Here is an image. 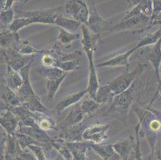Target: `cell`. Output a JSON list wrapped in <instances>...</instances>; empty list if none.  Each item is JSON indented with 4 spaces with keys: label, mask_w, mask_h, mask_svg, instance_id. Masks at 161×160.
<instances>
[{
    "label": "cell",
    "mask_w": 161,
    "mask_h": 160,
    "mask_svg": "<svg viewBox=\"0 0 161 160\" xmlns=\"http://www.w3.org/2000/svg\"><path fill=\"white\" fill-rule=\"evenodd\" d=\"M33 61L27 64L19 71L23 78V83L19 90L16 92L20 99L22 105L24 106L31 112L45 113L48 111V108H46L40 101V98L35 93L33 87L30 82V70Z\"/></svg>",
    "instance_id": "cell-1"
},
{
    "label": "cell",
    "mask_w": 161,
    "mask_h": 160,
    "mask_svg": "<svg viewBox=\"0 0 161 160\" xmlns=\"http://www.w3.org/2000/svg\"><path fill=\"white\" fill-rule=\"evenodd\" d=\"M136 83H133L131 87L126 91L115 95L112 99L111 107L102 114V115H112L116 118H124L128 114L130 107L134 101V91Z\"/></svg>",
    "instance_id": "cell-2"
},
{
    "label": "cell",
    "mask_w": 161,
    "mask_h": 160,
    "mask_svg": "<svg viewBox=\"0 0 161 160\" xmlns=\"http://www.w3.org/2000/svg\"><path fill=\"white\" fill-rule=\"evenodd\" d=\"M146 67L147 65L145 64L138 63L136 67L134 70L131 71L127 70L110 82L108 86L113 95L115 96L128 90L131 85L135 83V80L143 72Z\"/></svg>",
    "instance_id": "cell-3"
},
{
    "label": "cell",
    "mask_w": 161,
    "mask_h": 160,
    "mask_svg": "<svg viewBox=\"0 0 161 160\" xmlns=\"http://www.w3.org/2000/svg\"><path fill=\"white\" fill-rule=\"evenodd\" d=\"M151 18L143 14H138L127 19L120 20L118 24L112 26L111 31L131 30L134 35H140L151 28Z\"/></svg>",
    "instance_id": "cell-4"
},
{
    "label": "cell",
    "mask_w": 161,
    "mask_h": 160,
    "mask_svg": "<svg viewBox=\"0 0 161 160\" xmlns=\"http://www.w3.org/2000/svg\"><path fill=\"white\" fill-rule=\"evenodd\" d=\"M134 58L137 59H146L152 64L154 68L155 76L158 80H161L159 77V67L161 65V39L154 45L143 47L135 51ZM131 58L133 57L131 56Z\"/></svg>",
    "instance_id": "cell-5"
},
{
    "label": "cell",
    "mask_w": 161,
    "mask_h": 160,
    "mask_svg": "<svg viewBox=\"0 0 161 160\" xmlns=\"http://www.w3.org/2000/svg\"><path fill=\"white\" fill-rule=\"evenodd\" d=\"M61 7H55L50 9L35 10V11H17L15 18H28L33 20L34 23L54 24L57 16L61 14Z\"/></svg>",
    "instance_id": "cell-6"
},
{
    "label": "cell",
    "mask_w": 161,
    "mask_h": 160,
    "mask_svg": "<svg viewBox=\"0 0 161 160\" xmlns=\"http://www.w3.org/2000/svg\"><path fill=\"white\" fill-rule=\"evenodd\" d=\"M65 11L72 16L73 19L87 26L89 18V8L86 1L69 0L65 3Z\"/></svg>",
    "instance_id": "cell-7"
},
{
    "label": "cell",
    "mask_w": 161,
    "mask_h": 160,
    "mask_svg": "<svg viewBox=\"0 0 161 160\" xmlns=\"http://www.w3.org/2000/svg\"><path fill=\"white\" fill-rule=\"evenodd\" d=\"M89 8V18L87 26L95 34L110 30L112 26L111 22L104 20L99 14L95 1H90L87 3Z\"/></svg>",
    "instance_id": "cell-8"
},
{
    "label": "cell",
    "mask_w": 161,
    "mask_h": 160,
    "mask_svg": "<svg viewBox=\"0 0 161 160\" xmlns=\"http://www.w3.org/2000/svg\"><path fill=\"white\" fill-rule=\"evenodd\" d=\"M3 57L5 60L7 65L10 66L14 70L19 72L24 67L33 61L34 57L23 55L14 48L3 50Z\"/></svg>",
    "instance_id": "cell-9"
},
{
    "label": "cell",
    "mask_w": 161,
    "mask_h": 160,
    "mask_svg": "<svg viewBox=\"0 0 161 160\" xmlns=\"http://www.w3.org/2000/svg\"><path fill=\"white\" fill-rule=\"evenodd\" d=\"M108 124H93L85 129L83 135V139L95 144H100L108 137Z\"/></svg>",
    "instance_id": "cell-10"
},
{
    "label": "cell",
    "mask_w": 161,
    "mask_h": 160,
    "mask_svg": "<svg viewBox=\"0 0 161 160\" xmlns=\"http://www.w3.org/2000/svg\"><path fill=\"white\" fill-rule=\"evenodd\" d=\"M84 52L86 53V55L87 57L89 63V78H88V84L87 86V95L94 99L95 95H96V91H97L98 88L99 87V81H98V75L96 72V66L94 64V52L95 51L93 48L87 47L83 48Z\"/></svg>",
    "instance_id": "cell-11"
},
{
    "label": "cell",
    "mask_w": 161,
    "mask_h": 160,
    "mask_svg": "<svg viewBox=\"0 0 161 160\" xmlns=\"http://www.w3.org/2000/svg\"><path fill=\"white\" fill-rule=\"evenodd\" d=\"M22 102L17 94L10 89L6 82L0 83V109L5 111H10L12 108L21 106Z\"/></svg>",
    "instance_id": "cell-12"
},
{
    "label": "cell",
    "mask_w": 161,
    "mask_h": 160,
    "mask_svg": "<svg viewBox=\"0 0 161 160\" xmlns=\"http://www.w3.org/2000/svg\"><path fill=\"white\" fill-rule=\"evenodd\" d=\"M64 146L69 150L72 155V160H87L86 152L91 147L90 142H66L62 140Z\"/></svg>",
    "instance_id": "cell-13"
},
{
    "label": "cell",
    "mask_w": 161,
    "mask_h": 160,
    "mask_svg": "<svg viewBox=\"0 0 161 160\" xmlns=\"http://www.w3.org/2000/svg\"><path fill=\"white\" fill-rule=\"evenodd\" d=\"M135 142L133 136L130 135L128 138L118 141L116 143H113L114 150L115 153L119 156L121 160H129L130 155L133 151L134 154Z\"/></svg>",
    "instance_id": "cell-14"
},
{
    "label": "cell",
    "mask_w": 161,
    "mask_h": 160,
    "mask_svg": "<svg viewBox=\"0 0 161 160\" xmlns=\"http://www.w3.org/2000/svg\"><path fill=\"white\" fill-rule=\"evenodd\" d=\"M86 117L83 111H81L80 103L78 105L73 106L69 114H67L65 120L58 126V130H63L72 126L77 125L81 123L83 120L85 119Z\"/></svg>",
    "instance_id": "cell-15"
},
{
    "label": "cell",
    "mask_w": 161,
    "mask_h": 160,
    "mask_svg": "<svg viewBox=\"0 0 161 160\" xmlns=\"http://www.w3.org/2000/svg\"><path fill=\"white\" fill-rule=\"evenodd\" d=\"M85 129L82 123L72 126L63 130H59L60 133L58 139L66 142H82L83 140V135Z\"/></svg>",
    "instance_id": "cell-16"
},
{
    "label": "cell",
    "mask_w": 161,
    "mask_h": 160,
    "mask_svg": "<svg viewBox=\"0 0 161 160\" xmlns=\"http://www.w3.org/2000/svg\"><path fill=\"white\" fill-rule=\"evenodd\" d=\"M19 124V119L11 111H7L0 116V126L5 130L7 135H14Z\"/></svg>",
    "instance_id": "cell-17"
},
{
    "label": "cell",
    "mask_w": 161,
    "mask_h": 160,
    "mask_svg": "<svg viewBox=\"0 0 161 160\" xmlns=\"http://www.w3.org/2000/svg\"><path fill=\"white\" fill-rule=\"evenodd\" d=\"M135 48L126 51L123 54L116 55L113 58H110L107 61L103 62L102 63H99L96 66V67H126L127 68L129 66V59L131 55L135 52Z\"/></svg>",
    "instance_id": "cell-18"
},
{
    "label": "cell",
    "mask_w": 161,
    "mask_h": 160,
    "mask_svg": "<svg viewBox=\"0 0 161 160\" xmlns=\"http://www.w3.org/2000/svg\"><path fill=\"white\" fill-rule=\"evenodd\" d=\"M103 160H119V156L115 153L112 144L91 143V147Z\"/></svg>",
    "instance_id": "cell-19"
},
{
    "label": "cell",
    "mask_w": 161,
    "mask_h": 160,
    "mask_svg": "<svg viewBox=\"0 0 161 160\" xmlns=\"http://www.w3.org/2000/svg\"><path fill=\"white\" fill-rule=\"evenodd\" d=\"M21 42L18 33L8 30H3L0 31V47L4 49L14 48Z\"/></svg>",
    "instance_id": "cell-20"
},
{
    "label": "cell",
    "mask_w": 161,
    "mask_h": 160,
    "mask_svg": "<svg viewBox=\"0 0 161 160\" xmlns=\"http://www.w3.org/2000/svg\"><path fill=\"white\" fill-rule=\"evenodd\" d=\"M86 94H87V90H83L81 91L76 92V93L64 98L60 102L57 103V105L55 106V110L56 113L60 114L63 111L67 109V108H69L72 105H75L77 102H80L83 97L85 96Z\"/></svg>",
    "instance_id": "cell-21"
},
{
    "label": "cell",
    "mask_w": 161,
    "mask_h": 160,
    "mask_svg": "<svg viewBox=\"0 0 161 160\" xmlns=\"http://www.w3.org/2000/svg\"><path fill=\"white\" fill-rule=\"evenodd\" d=\"M23 150L20 147L17 139L14 135H7L6 138L5 160H14L17 155H19Z\"/></svg>",
    "instance_id": "cell-22"
},
{
    "label": "cell",
    "mask_w": 161,
    "mask_h": 160,
    "mask_svg": "<svg viewBox=\"0 0 161 160\" xmlns=\"http://www.w3.org/2000/svg\"><path fill=\"white\" fill-rule=\"evenodd\" d=\"M5 82L7 86L16 93L19 90L22 85H23V80L19 72L14 70L10 66L7 65V73H6Z\"/></svg>",
    "instance_id": "cell-23"
},
{
    "label": "cell",
    "mask_w": 161,
    "mask_h": 160,
    "mask_svg": "<svg viewBox=\"0 0 161 160\" xmlns=\"http://www.w3.org/2000/svg\"><path fill=\"white\" fill-rule=\"evenodd\" d=\"M34 114H35L36 123L39 129L44 131L52 130H58V126L56 125L55 121L52 118L48 116L47 114L40 112H34Z\"/></svg>",
    "instance_id": "cell-24"
},
{
    "label": "cell",
    "mask_w": 161,
    "mask_h": 160,
    "mask_svg": "<svg viewBox=\"0 0 161 160\" xmlns=\"http://www.w3.org/2000/svg\"><path fill=\"white\" fill-rule=\"evenodd\" d=\"M55 25H56L58 27L62 28L64 30H67L71 33H76L80 26H82V23L75 21L73 19H68L63 16L62 14H59L57 16L55 19Z\"/></svg>",
    "instance_id": "cell-25"
},
{
    "label": "cell",
    "mask_w": 161,
    "mask_h": 160,
    "mask_svg": "<svg viewBox=\"0 0 161 160\" xmlns=\"http://www.w3.org/2000/svg\"><path fill=\"white\" fill-rule=\"evenodd\" d=\"M81 111L85 115L86 119H91L94 117L98 112L100 104L98 103L94 99L90 96L86 97L85 99H83V102L80 103Z\"/></svg>",
    "instance_id": "cell-26"
},
{
    "label": "cell",
    "mask_w": 161,
    "mask_h": 160,
    "mask_svg": "<svg viewBox=\"0 0 161 160\" xmlns=\"http://www.w3.org/2000/svg\"><path fill=\"white\" fill-rule=\"evenodd\" d=\"M39 74L43 76L47 80H56L64 76H67L68 73L64 72L57 67H41L38 69Z\"/></svg>",
    "instance_id": "cell-27"
},
{
    "label": "cell",
    "mask_w": 161,
    "mask_h": 160,
    "mask_svg": "<svg viewBox=\"0 0 161 160\" xmlns=\"http://www.w3.org/2000/svg\"><path fill=\"white\" fill-rule=\"evenodd\" d=\"M161 39V26L159 28H158L156 31L149 33L146 35L145 37H143V39H140L138 42L137 45L135 47V50L140 49V48L143 47L147 46H152L156 44L159 39Z\"/></svg>",
    "instance_id": "cell-28"
},
{
    "label": "cell",
    "mask_w": 161,
    "mask_h": 160,
    "mask_svg": "<svg viewBox=\"0 0 161 160\" xmlns=\"http://www.w3.org/2000/svg\"><path fill=\"white\" fill-rule=\"evenodd\" d=\"M115 95H113L108 84L104 86H99L93 99L99 104H103L109 102L111 99H113Z\"/></svg>",
    "instance_id": "cell-29"
},
{
    "label": "cell",
    "mask_w": 161,
    "mask_h": 160,
    "mask_svg": "<svg viewBox=\"0 0 161 160\" xmlns=\"http://www.w3.org/2000/svg\"><path fill=\"white\" fill-rule=\"evenodd\" d=\"M14 49L18 51L19 54L26 55V56H31V55L40 53V51L37 50L36 47H34L31 44V42L27 40L21 41Z\"/></svg>",
    "instance_id": "cell-30"
},
{
    "label": "cell",
    "mask_w": 161,
    "mask_h": 160,
    "mask_svg": "<svg viewBox=\"0 0 161 160\" xmlns=\"http://www.w3.org/2000/svg\"><path fill=\"white\" fill-rule=\"evenodd\" d=\"M67 76H64V77L60 78V79H56V80H47L46 81V86L47 91V100L48 102H51L53 100L54 97L56 95L57 91H58V88L62 84L64 79H66Z\"/></svg>",
    "instance_id": "cell-31"
},
{
    "label": "cell",
    "mask_w": 161,
    "mask_h": 160,
    "mask_svg": "<svg viewBox=\"0 0 161 160\" xmlns=\"http://www.w3.org/2000/svg\"><path fill=\"white\" fill-rule=\"evenodd\" d=\"M58 29L59 31L58 35V41L64 45L71 43L72 42L78 40L82 37V35H80L79 33H71V32L67 31L59 27H58Z\"/></svg>",
    "instance_id": "cell-32"
},
{
    "label": "cell",
    "mask_w": 161,
    "mask_h": 160,
    "mask_svg": "<svg viewBox=\"0 0 161 160\" xmlns=\"http://www.w3.org/2000/svg\"><path fill=\"white\" fill-rule=\"evenodd\" d=\"M80 67H81V58L58 63L55 66V67L60 69L63 71L67 73L70 72V71H73V70H78V69L80 68Z\"/></svg>",
    "instance_id": "cell-33"
},
{
    "label": "cell",
    "mask_w": 161,
    "mask_h": 160,
    "mask_svg": "<svg viewBox=\"0 0 161 160\" xmlns=\"http://www.w3.org/2000/svg\"><path fill=\"white\" fill-rule=\"evenodd\" d=\"M32 23H34L33 20L31 19H28V18H15L14 21L12 22V23L9 26L8 29L11 31L18 33L19 30L24 28L26 26H28L29 25L32 24Z\"/></svg>",
    "instance_id": "cell-34"
},
{
    "label": "cell",
    "mask_w": 161,
    "mask_h": 160,
    "mask_svg": "<svg viewBox=\"0 0 161 160\" xmlns=\"http://www.w3.org/2000/svg\"><path fill=\"white\" fill-rule=\"evenodd\" d=\"M15 137L17 139L19 144L20 147L24 151V150L27 149L29 146L31 145H36V146H41V145L38 143L37 141L32 139L30 136L24 134H20V133H15Z\"/></svg>",
    "instance_id": "cell-35"
},
{
    "label": "cell",
    "mask_w": 161,
    "mask_h": 160,
    "mask_svg": "<svg viewBox=\"0 0 161 160\" xmlns=\"http://www.w3.org/2000/svg\"><path fill=\"white\" fill-rule=\"evenodd\" d=\"M14 19H15V14L13 8L0 12V24H2L4 27H9Z\"/></svg>",
    "instance_id": "cell-36"
},
{
    "label": "cell",
    "mask_w": 161,
    "mask_h": 160,
    "mask_svg": "<svg viewBox=\"0 0 161 160\" xmlns=\"http://www.w3.org/2000/svg\"><path fill=\"white\" fill-rule=\"evenodd\" d=\"M136 143H135V148H134V156L136 160H143L142 159V153L140 151V138L141 135L140 134V123H138L136 128Z\"/></svg>",
    "instance_id": "cell-37"
},
{
    "label": "cell",
    "mask_w": 161,
    "mask_h": 160,
    "mask_svg": "<svg viewBox=\"0 0 161 160\" xmlns=\"http://www.w3.org/2000/svg\"><path fill=\"white\" fill-rule=\"evenodd\" d=\"M41 53H43V56H42V58H41V63H42L43 67H55L56 61H55L53 55H52L48 51H41Z\"/></svg>",
    "instance_id": "cell-38"
},
{
    "label": "cell",
    "mask_w": 161,
    "mask_h": 160,
    "mask_svg": "<svg viewBox=\"0 0 161 160\" xmlns=\"http://www.w3.org/2000/svg\"><path fill=\"white\" fill-rule=\"evenodd\" d=\"M27 149L30 150L31 152L36 155L37 160H47L46 155L44 153V150L42 146H36V145H31V146H28Z\"/></svg>",
    "instance_id": "cell-39"
},
{
    "label": "cell",
    "mask_w": 161,
    "mask_h": 160,
    "mask_svg": "<svg viewBox=\"0 0 161 160\" xmlns=\"http://www.w3.org/2000/svg\"><path fill=\"white\" fill-rule=\"evenodd\" d=\"M14 160H37V158L30 150L26 149L17 155Z\"/></svg>",
    "instance_id": "cell-40"
},
{
    "label": "cell",
    "mask_w": 161,
    "mask_h": 160,
    "mask_svg": "<svg viewBox=\"0 0 161 160\" xmlns=\"http://www.w3.org/2000/svg\"><path fill=\"white\" fill-rule=\"evenodd\" d=\"M148 160H161V137L156 139L153 156L148 158Z\"/></svg>",
    "instance_id": "cell-41"
},
{
    "label": "cell",
    "mask_w": 161,
    "mask_h": 160,
    "mask_svg": "<svg viewBox=\"0 0 161 160\" xmlns=\"http://www.w3.org/2000/svg\"><path fill=\"white\" fill-rule=\"evenodd\" d=\"M152 9H153V12H152V16L151 18V20L156 18L161 12V0H154V1H152Z\"/></svg>",
    "instance_id": "cell-42"
},
{
    "label": "cell",
    "mask_w": 161,
    "mask_h": 160,
    "mask_svg": "<svg viewBox=\"0 0 161 160\" xmlns=\"http://www.w3.org/2000/svg\"><path fill=\"white\" fill-rule=\"evenodd\" d=\"M6 138L4 137L2 142H0V160H5V152H6Z\"/></svg>",
    "instance_id": "cell-43"
},
{
    "label": "cell",
    "mask_w": 161,
    "mask_h": 160,
    "mask_svg": "<svg viewBox=\"0 0 161 160\" xmlns=\"http://www.w3.org/2000/svg\"><path fill=\"white\" fill-rule=\"evenodd\" d=\"M143 107L144 108H146L147 111H149L150 112H152V114H154L155 116H156V118H157L158 119H159V121L161 122V111H158V110L153 109V108H152L151 107H147V106H143Z\"/></svg>",
    "instance_id": "cell-44"
},
{
    "label": "cell",
    "mask_w": 161,
    "mask_h": 160,
    "mask_svg": "<svg viewBox=\"0 0 161 160\" xmlns=\"http://www.w3.org/2000/svg\"><path fill=\"white\" fill-rule=\"evenodd\" d=\"M158 25H160L161 26V12L156 18H154L153 19L151 20V27L153 26H158Z\"/></svg>",
    "instance_id": "cell-45"
},
{
    "label": "cell",
    "mask_w": 161,
    "mask_h": 160,
    "mask_svg": "<svg viewBox=\"0 0 161 160\" xmlns=\"http://www.w3.org/2000/svg\"><path fill=\"white\" fill-rule=\"evenodd\" d=\"M159 77H160V79H161V65H160V67H159Z\"/></svg>",
    "instance_id": "cell-46"
}]
</instances>
